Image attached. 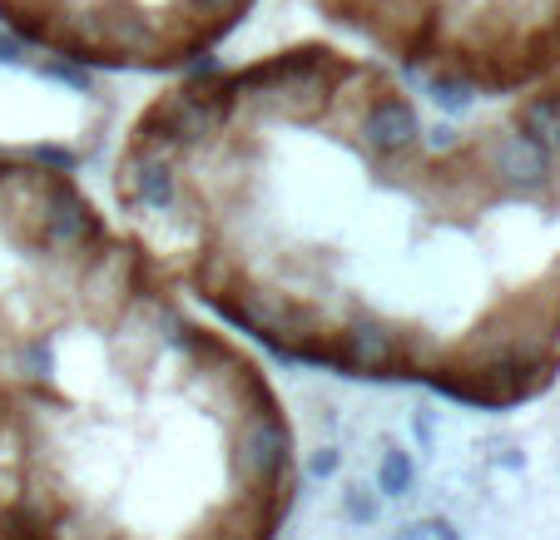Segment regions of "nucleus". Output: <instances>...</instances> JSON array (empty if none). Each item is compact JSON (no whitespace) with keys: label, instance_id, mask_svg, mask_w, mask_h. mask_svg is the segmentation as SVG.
<instances>
[{"label":"nucleus","instance_id":"f257e3e1","mask_svg":"<svg viewBox=\"0 0 560 540\" xmlns=\"http://www.w3.org/2000/svg\"><path fill=\"white\" fill-rule=\"evenodd\" d=\"M229 446V477L238 491H264V496H288V471H293V432L288 416L273 402L254 407L244 422L223 436Z\"/></svg>","mask_w":560,"mask_h":540},{"label":"nucleus","instance_id":"f03ea898","mask_svg":"<svg viewBox=\"0 0 560 540\" xmlns=\"http://www.w3.org/2000/svg\"><path fill=\"white\" fill-rule=\"evenodd\" d=\"M342 129L352 134V144L362 149V160L392 169V164L412 160L422 149V115L402 90H377V95L358 99L352 109H342Z\"/></svg>","mask_w":560,"mask_h":540},{"label":"nucleus","instance_id":"7ed1b4c3","mask_svg":"<svg viewBox=\"0 0 560 540\" xmlns=\"http://www.w3.org/2000/svg\"><path fill=\"white\" fill-rule=\"evenodd\" d=\"M466 154L481 169V179L497 193L511 199H536V193L556 189V160L550 149H540L530 134H521L516 125L506 129H487L481 139H466Z\"/></svg>","mask_w":560,"mask_h":540},{"label":"nucleus","instance_id":"20e7f679","mask_svg":"<svg viewBox=\"0 0 560 540\" xmlns=\"http://www.w3.org/2000/svg\"><path fill=\"white\" fill-rule=\"evenodd\" d=\"M332 362L342 377H402L412 367V338L377 307H352L328 338Z\"/></svg>","mask_w":560,"mask_h":540},{"label":"nucleus","instance_id":"39448f33","mask_svg":"<svg viewBox=\"0 0 560 540\" xmlns=\"http://www.w3.org/2000/svg\"><path fill=\"white\" fill-rule=\"evenodd\" d=\"M511 125H516L521 134L536 139L540 149H550V160L560 164V85L526 95L516 105V115H511Z\"/></svg>","mask_w":560,"mask_h":540},{"label":"nucleus","instance_id":"423d86ee","mask_svg":"<svg viewBox=\"0 0 560 540\" xmlns=\"http://www.w3.org/2000/svg\"><path fill=\"white\" fill-rule=\"evenodd\" d=\"M422 90H427V99H432V105L442 109L446 119H462L466 109L476 105V95H481V80H476L471 70H456V64H446V70L427 74Z\"/></svg>","mask_w":560,"mask_h":540},{"label":"nucleus","instance_id":"0eeeda50","mask_svg":"<svg viewBox=\"0 0 560 540\" xmlns=\"http://www.w3.org/2000/svg\"><path fill=\"white\" fill-rule=\"evenodd\" d=\"M417 486V461L407 446H382V461H377V496L387 501H402L412 496Z\"/></svg>","mask_w":560,"mask_h":540},{"label":"nucleus","instance_id":"6e6552de","mask_svg":"<svg viewBox=\"0 0 560 540\" xmlns=\"http://www.w3.org/2000/svg\"><path fill=\"white\" fill-rule=\"evenodd\" d=\"M35 70L50 74V80H60V85H70V90H80V95H95V74H90V64H85V60H74V55H65V50L45 55V60L35 64Z\"/></svg>","mask_w":560,"mask_h":540},{"label":"nucleus","instance_id":"1a4fd4ad","mask_svg":"<svg viewBox=\"0 0 560 540\" xmlns=\"http://www.w3.org/2000/svg\"><path fill=\"white\" fill-rule=\"evenodd\" d=\"M342 516L348 520H362V526H372V520L382 516V496L372 486H362V481H352L348 491H342Z\"/></svg>","mask_w":560,"mask_h":540},{"label":"nucleus","instance_id":"9d476101","mask_svg":"<svg viewBox=\"0 0 560 540\" xmlns=\"http://www.w3.org/2000/svg\"><path fill=\"white\" fill-rule=\"evenodd\" d=\"M338 467H342V451H338V446H317V451L307 456V477H317V481L338 477Z\"/></svg>","mask_w":560,"mask_h":540},{"label":"nucleus","instance_id":"9b49d317","mask_svg":"<svg viewBox=\"0 0 560 540\" xmlns=\"http://www.w3.org/2000/svg\"><path fill=\"white\" fill-rule=\"evenodd\" d=\"M31 60V40L11 31V25H0V64H25Z\"/></svg>","mask_w":560,"mask_h":540},{"label":"nucleus","instance_id":"f8f14e48","mask_svg":"<svg viewBox=\"0 0 560 540\" xmlns=\"http://www.w3.org/2000/svg\"><path fill=\"white\" fill-rule=\"evenodd\" d=\"M427 540H462V530L452 520H427Z\"/></svg>","mask_w":560,"mask_h":540},{"label":"nucleus","instance_id":"ddd939ff","mask_svg":"<svg viewBox=\"0 0 560 540\" xmlns=\"http://www.w3.org/2000/svg\"><path fill=\"white\" fill-rule=\"evenodd\" d=\"M392 540H427V520H417V526H402Z\"/></svg>","mask_w":560,"mask_h":540}]
</instances>
